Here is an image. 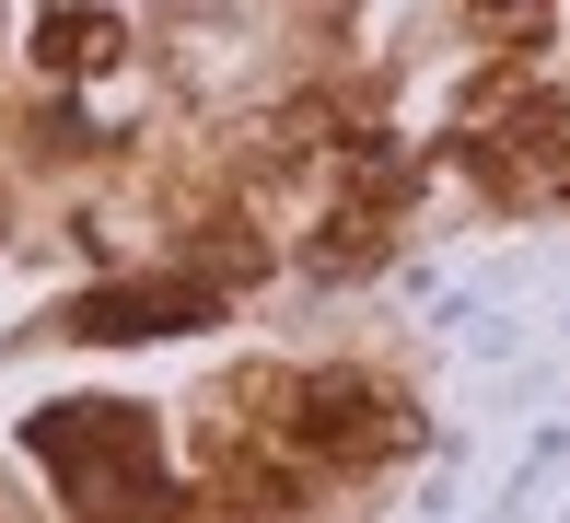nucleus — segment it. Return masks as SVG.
<instances>
[{
  "label": "nucleus",
  "mask_w": 570,
  "mask_h": 523,
  "mask_svg": "<svg viewBox=\"0 0 570 523\" xmlns=\"http://www.w3.org/2000/svg\"><path fill=\"white\" fill-rule=\"evenodd\" d=\"M384 431H396L384 396H373V384H350V373L303 384V407H292V442H303V454H373Z\"/></svg>",
  "instance_id": "1"
},
{
  "label": "nucleus",
  "mask_w": 570,
  "mask_h": 523,
  "mask_svg": "<svg viewBox=\"0 0 570 523\" xmlns=\"http://www.w3.org/2000/svg\"><path fill=\"white\" fill-rule=\"evenodd\" d=\"M210 326V279H140V292H94L82 314H70V326L82 337H164V326Z\"/></svg>",
  "instance_id": "2"
},
{
  "label": "nucleus",
  "mask_w": 570,
  "mask_h": 523,
  "mask_svg": "<svg viewBox=\"0 0 570 523\" xmlns=\"http://www.w3.org/2000/svg\"><path fill=\"white\" fill-rule=\"evenodd\" d=\"M36 59H47V70H94V59H117V23H106V12H47Z\"/></svg>",
  "instance_id": "3"
}]
</instances>
